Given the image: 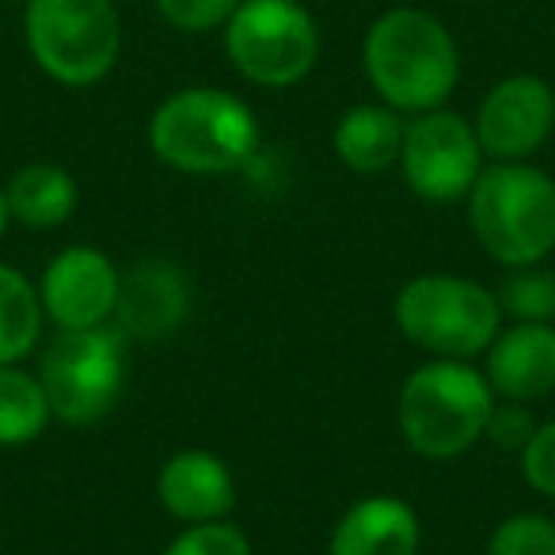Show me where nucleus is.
<instances>
[{
  "mask_svg": "<svg viewBox=\"0 0 555 555\" xmlns=\"http://www.w3.org/2000/svg\"><path fill=\"white\" fill-rule=\"evenodd\" d=\"M362 69L380 103L400 115H426L446 107L461 85V47L434 12L400 4L370 24Z\"/></svg>",
  "mask_w": 555,
  "mask_h": 555,
  "instance_id": "obj_1",
  "label": "nucleus"
},
{
  "mask_svg": "<svg viewBox=\"0 0 555 555\" xmlns=\"http://www.w3.org/2000/svg\"><path fill=\"white\" fill-rule=\"evenodd\" d=\"M149 149L186 176H229L259 153V118L224 88H179L149 118Z\"/></svg>",
  "mask_w": 555,
  "mask_h": 555,
  "instance_id": "obj_2",
  "label": "nucleus"
},
{
  "mask_svg": "<svg viewBox=\"0 0 555 555\" xmlns=\"http://www.w3.org/2000/svg\"><path fill=\"white\" fill-rule=\"evenodd\" d=\"M491 411L494 392L483 373L456 358H434L403 380L396 418L418 456L449 461L483 438Z\"/></svg>",
  "mask_w": 555,
  "mask_h": 555,
  "instance_id": "obj_3",
  "label": "nucleus"
},
{
  "mask_svg": "<svg viewBox=\"0 0 555 555\" xmlns=\"http://www.w3.org/2000/svg\"><path fill=\"white\" fill-rule=\"evenodd\" d=\"M468 217L487 255L506 267H537L555 247V179L525 160L479 171Z\"/></svg>",
  "mask_w": 555,
  "mask_h": 555,
  "instance_id": "obj_4",
  "label": "nucleus"
},
{
  "mask_svg": "<svg viewBox=\"0 0 555 555\" xmlns=\"http://www.w3.org/2000/svg\"><path fill=\"white\" fill-rule=\"evenodd\" d=\"M24 42L54 85L92 88L122 57V16L115 0H24Z\"/></svg>",
  "mask_w": 555,
  "mask_h": 555,
  "instance_id": "obj_5",
  "label": "nucleus"
},
{
  "mask_svg": "<svg viewBox=\"0 0 555 555\" xmlns=\"http://www.w3.org/2000/svg\"><path fill=\"white\" fill-rule=\"evenodd\" d=\"M502 324L499 297L476 278L418 274L396 297V327L434 358H476L494 343Z\"/></svg>",
  "mask_w": 555,
  "mask_h": 555,
  "instance_id": "obj_6",
  "label": "nucleus"
},
{
  "mask_svg": "<svg viewBox=\"0 0 555 555\" xmlns=\"http://www.w3.org/2000/svg\"><path fill=\"white\" fill-rule=\"evenodd\" d=\"M224 31L229 65L259 88H294L317 69L320 27L301 0H240Z\"/></svg>",
  "mask_w": 555,
  "mask_h": 555,
  "instance_id": "obj_7",
  "label": "nucleus"
},
{
  "mask_svg": "<svg viewBox=\"0 0 555 555\" xmlns=\"http://www.w3.org/2000/svg\"><path fill=\"white\" fill-rule=\"evenodd\" d=\"M39 380L54 418L69 426L100 423L126 392V335L107 324L62 332L42 354Z\"/></svg>",
  "mask_w": 555,
  "mask_h": 555,
  "instance_id": "obj_8",
  "label": "nucleus"
},
{
  "mask_svg": "<svg viewBox=\"0 0 555 555\" xmlns=\"http://www.w3.org/2000/svg\"><path fill=\"white\" fill-rule=\"evenodd\" d=\"M400 168L408 186L423 202L449 206V202L468 198L483 171L476 126L446 107L415 115L403 130Z\"/></svg>",
  "mask_w": 555,
  "mask_h": 555,
  "instance_id": "obj_9",
  "label": "nucleus"
},
{
  "mask_svg": "<svg viewBox=\"0 0 555 555\" xmlns=\"http://www.w3.org/2000/svg\"><path fill=\"white\" fill-rule=\"evenodd\" d=\"M476 138L483 156L525 160L555 130V92L537 73H514L483 95L476 111Z\"/></svg>",
  "mask_w": 555,
  "mask_h": 555,
  "instance_id": "obj_10",
  "label": "nucleus"
},
{
  "mask_svg": "<svg viewBox=\"0 0 555 555\" xmlns=\"http://www.w3.org/2000/svg\"><path fill=\"white\" fill-rule=\"evenodd\" d=\"M122 274L100 247H65L50 259L39 282L42 312L57 324V332H88L115 317Z\"/></svg>",
  "mask_w": 555,
  "mask_h": 555,
  "instance_id": "obj_11",
  "label": "nucleus"
},
{
  "mask_svg": "<svg viewBox=\"0 0 555 555\" xmlns=\"http://www.w3.org/2000/svg\"><path fill=\"white\" fill-rule=\"evenodd\" d=\"M191 312V282L168 259H145L118 286L115 320L126 339H164Z\"/></svg>",
  "mask_w": 555,
  "mask_h": 555,
  "instance_id": "obj_12",
  "label": "nucleus"
},
{
  "mask_svg": "<svg viewBox=\"0 0 555 555\" xmlns=\"http://www.w3.org/2000/svg\"><path fill=\"white\" fill-rule=\"evenodd\" d=\"M156 499L183 525L224 521L236 506V479L217 453L183 449L164 461L156 476Z\"/></svg>",
  "mask_w": 555,
  "mask_h": 555,
  "instance_id": "obj_13",
  "label": "nucleus"
},
{
  "mask_svg": "<svg viewBox=\"0 0 555 555\" xmlns=\"http://www.w3.org/2000/svg\"><path fill=\"white\" fill-rule=\"evenodd\" d=\"M487 385L514 403H537L555 392V327L514 324L487 347Z\"/></svg>",
  "mask_w": 555,
  "mask_h": 555,
  "instance_id": "obj_14",
  "label": "nucleus"
},
{
  "mask_svg": "<svg viewBox=\"0 0 555 555\" xmlns=\"http://www.w3.org/2000/svg\"><path fill=\"white\" fill-rule=\"evenodd\" d=\"M418 514L396 494H370L335 521L327 555H418Z\"/></svg>",
  "mask_w": 555,
  "mask_h": 555,
  "instance_id": "obj_15",
  "label": "nucleus"
},
{
  "mask_svg": "<svg viewBox=\"0 0 555 555\" xmlns=\"http://www.w3.org/2000/svg\"><path fill=\"white\" fill-rule=\"evenodd\" d=\"M403 130H408V122L388 103H358V107H350L335 122L332 145L335 156L350 171H358V176H380L392 164H400Z\"/></svg>",
  "mask_w": 555,
  "mask_h": 555,
  "instance_id": "obj_16",
  "label": "nucleus"
},
{
  "mask_svg": "<svg viewBox=\"0 0 555 555\" xmlns=\"http://www.w3.org/2000/svg\"><path fill=\"white\" fill-rule=\"evenodd\" d=\"M12 221L27 229H57L77 214V179L57 164H27L4 186Z\"/></svg>",
  "mask_w": 555,
  "mask_h": 555,
  "instance_id": "obj_17",
  "label": "nucleus"
},
{
  "mask_svg": "<svg viewBox=\"0 0 555 555\" xmlns=\"http://www.w3.org/2000/svg\"><path fill=\"white\" fill-rule=\"evenodd\" d=\"M42 320L47 312L39 286H31V278L16 267L0 262V365H16L31 354L42 335Z\"/></svg>",
  "mask_w": 555,
  "mask_h": 555,
  "instance_id": "obj_18",
  "label": "nucleus"
},
{
  "mask_svg": "<svg viewBox=\"0 0 555 555\" xmlns=\"http://www.w3.org/2000/svg\"><path fill=\"white\" fill-rule=\"evenodd\" d=\"M50 418L54 411L42 380L16 365H0V446H31Z\"/></svg>",
  "mask_w": 555,
  "mask_h": 555,
  "instance_id": "obj_19",
  "label": "nucleus"
},
{
  "mask_svg": "<svg viewBox=\"0 0 555 555\" xmlns=\"http://www.w3.org/2000/svg\"><path fill=\"white\" fill-rule=\"evenodd\" d=\"M499 309L517 324H552L555 320V274L540 267H517L502 282Z\"/></svg>",
  "mask_w": 555,
  "mask_h": 555,
  "instance_id": "obj_20",
  "label": "nucleus"
},
{
  "mask_svg": "<svg viewBox=\"0 0 555 555\" xmlns=\"http://www.w3.org/2000/svg\"><path fill=\"white\" fill-rule=\"evenodd\" d=\"M487 555H555V521L544 514H514L499 521Z\"/></svg>",
  "mask_w": 555,
  "mask_h": 555,
  "instance_id": "obj_21",
  "label": "nucleus"
},
{
  "mask_svg": "<svg viewBox=\"0 0 555 555\" xmlns=\"http://www.w3.org/2000/svg\"><path fill=\"white\" fill-rule=\"evenodd\" d=\"M164 555H255L251 540L229 521L186 525Z\"/></svg>",
  "mask_w": 555,
  "mask_h": 555,
  "instance_id": "obj_22",
  "label": "nucleus"
},
{
  "mask_svg": "<svg viewBox=\"0 0 555 555\" xmlns=\"http://www.w3.org/2000/svg\"><path fill=\"white\" fill-rule=\"evenodd\" d=\"M156 12L168 27L183 35H209L229 24V16L240 9V0H153Z\"/></svg>",
  "mask_w": 555,
  "mask_h": 555,
  "instance_id": "obj_23",
  "label": "nucleus"
},
{
  "mask_svg": "<svg viewBox=\"0 0 555 555\" xmlns=\"http://www.w3.org/2000/svg\"><path fill=\"white\" fill-rule=\"evenodd\" d=\"M521 472L532 491L555 499V418L552 423H540L537 430H532V438L525 441Z\"/></svg>",
  "mask_w": 555,
  "mask_h": 555,
  "instance_id": "obj_24",
  "label": "nucleus"
},
{
  "mask_svg": "<svg viewBox=\"0 0 555 555\" xmlns=\"http://www.w3.org/2000/svg\"><path fill=\"white\" fill-rule=\"evenodd\" d=\"M532 430H537V423H532L529 408H525V403L506 400L502 408L494 403L491 418H487V434H483V438H491L499 449H514V453H521L525 441L532 438Z\"/></svg>",
  "mask_w": 555,
  "mask_h": 555,
  "instance_id": "obj_25",
  "label": "nucleus"
},
{
  "mask_svg": "<svg viewBox=\"0 0 555 555\" xmlns=\"http://www.w3.org/2000/svg\"><path fill=\"white\" fill-rule=\"evenodd\" d=\"M9 224H12L9 194H4V186H0V240H4V232H9Z\"/></svg>",
  "mask_w": 555,
  "mask_h": 555,
  "instance_id": "obj_26",
  "label": "nucleus"
},
{
  "mask_svg": "<svg viewBox=\"0 0 555 555\" xmlns=\"http://www.w3.org/2000/svg\"><path fill=\"white\" fill-rule=\"evenodd\" d=\"M20 4H24V0H20Z\"/></svg>",
  "mask_w": 555,
  "mask_h": 555,
  "instance_id": "obj_27",
  "label": "nucleus"
}]
</instances>
